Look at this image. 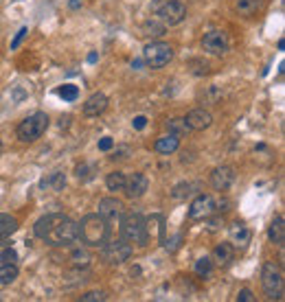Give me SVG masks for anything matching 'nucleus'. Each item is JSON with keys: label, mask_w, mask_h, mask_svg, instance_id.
<instances>
[{"label": "nucleus", "mask_w": 285, "mask_h": 302, "mask_svg": "<svg viewBox=\"0 0 285 302\" xmlns=\"http://www.w3.org/2000/svg\"><path fill=\"white\" fill-rule=\"evenodd\" d=\"M37 239H42L44 243L55 245V248H68L79 239L77 232V223L70 217L59 215V212H51L46 217H40L33 226Z\"/></svg>", "instance_id": "obj_1"}, {"label": "nucleus", "mask_w": 285, "mask_h": 302, "mask_svg": "<svg viewBox=\"0 0 285 302\" xmlns=\"http://www.w3.org/2000/svg\"><path fill=\"white\" fill-rule=\"evenodd\" d=\"M77 232L86 245L99 248L108 239V221L101 215H86L81 223H77Z\"/></svg>", "instance_id": "obj_2"}, {"label": "nucleus", "mask_w": 285, "mask_h": 302, "mask_svg": "<svg viewBox=\"0 0 285 302\" xmlns=\"http://www.w3.org/2000/svg\"><path fill=\"white\" fill-rule=\"evenodd\" d=\"M121 234L128 243H139L145 245L147 237H149V228H147V221L142 219L141 212H130V215L123 217L121 221Z\"/></svg>", "instance_id": "obj_3"}, {"label": "nucleus", "mask_w": 285, "mask_h": 302, "mask_svg": "<svg viewBox=\"0 0 285 302\" xmlns=\"http://www.w3.org/2000/svg\"><path fill=\"white\" fill-rule=\"evenodd\" d=\"M48 127V116L46 112H35L31 116H26L22 123L18 125L15 134L22 142H35L37 138H42V134L46 131Z\"/></svg>", "instance_id": "obj_4"}, {"label": "nucleus", "mask_w": 285, "mask_h": 302, "mask_svg": "<svg viewBox=\"0 0 285 302\" xmlns=\"http://www.w3.org/2000/svg\"><path fill=\"white\" fill-rule=\"evenodd\" d=\"M261 285L263 292L270 300H283V272L279 265L268 261L261 270Z\"/></svg>", "instance_id": "obj_5"}, {"label": "nucleus", "mask_w": 285, "mask_h": 302, "mask_svg": "<svg viewBox=\"0 0 285 302\" xmlns=\"http://www.w3.org/2000/svg\"><path fill=\"white\" fill-rule=\"evenodd\" d=\"M153 11L164 26H175L186 18V7L180 0H156Z\"/></svg>", "instance_id": "obj_6"}, {"label": "nucleus", "mask_w": 285, "mask_h": 302, "mask_svg": "<svg viewBox=\"0 0 285 302\" xmlns=\"http://www.w3.org/2000/svg\"><path fill=\"white\" fill-rule=\"evenodd\" d=\"M173 59V48L164 42H149L142 48V62L149 68H164Z\"/></svg>", "instance_id": "obj_7"}, {"label": "nucleus", "mask_w": 285, "mask_h": 302, "mask_svg": "<svg viewBox=\"0 0 285 302\" xmlns=\"http://www.w3.org/2000/svg\"><path fill=\"white\" fill-rule=\"evenodd\" d=\"M230 46L228 42V35L226 31H219V29H213L202 35V48L208 53V55H215V57H222V55H226Z\"/></svg>", "instance_id": "obj_8"}, {"label": "nucleus", "mask_w": 285, "mask_h": 302, "mask_svg": "<svg viewBox=\"0 0 285 302\" xmlns=\"http://www.w3.org/2000/svg\"><path fill=\"white\" fill-rule=\"evenodd\" d=\"M217 212V204L213 200V195H197L189 206V219L193 221H202V219H208Z\"/></svg>", "instance_id": "obj_9"}, {"label": "nucleus", "mask_w": 285, "mask_h": 302, "mask_svg": "<svg viewBox=\"0 0 285 302\" xmlns=\"http://www.w3.org/2000/svg\"><path fill=\"white\" fill-rule=\"evenodd\" d=\"M132 256V245L128 241H112V243L106 245V250H103V259H106L110 265H121V263H125Z\"/></svg>", "instance_id": "obj_10"}, {"label": "nucleus", "mask_w": 285, "mask_h": 302, "mask_svg": "<svg viewBox=\"0 0 285 302\" xmlns=\"http://www.w3.org/2000/svg\"><path fill=\"white\" fill-rule=\"evenodd\" d=\"M235 169L233 167H228V164H222V167H217V169H213V173H211V186L215 191H228L230 186H233L235 182Z\"/></svg>", "instance_id": "obj_11"}, {"label": "nucleus", "mask_w": 285, "mask_h": 302, "mask_svg": "<svg viewBox=\"0 0 285 302\" xmlns=\"http://www.w3.org/2000/svg\"><path fill=\"white\" fill-rule=\"evenodd\" d=\"M123 201L117 200V197H106V200L99 201V215L106 219L108 223H114L123 217Z\"/></svg>", "instance_id": "obj_12"}, {"label": "nucleus", "mask_w": 285, "mask_h": 302, "mask_svg": "<svg viewBox=\"0 0 285 302\" xmlns=\"http://www.w3.org/2000/svg\"><path fill=\"white\" fill-rule=\"evenodd\" d=\"M149 189V180H147L145 173H134L130 180H125V193H128L130 200H141L142 195Z\"/></svg>", "instance_id": "obj_13"}, {"label": "nucleus", "mask_w": 285, "mask_h": 302, "mask_svg": "<svg viewBox=\"0 0 285 302\" xmlns=\"http://www.w3.org/2000/svg\"><path fill=\"white\" fill-rule=\"evenodd\" d=\"M184 120H186V125H189V129H193V131H204V129H208L213 125L211 112H206L204 107L191 109V112L184 116Z\"/></svg>", "instance_id": "obj_14"}, {"label": "nucleus", "mask_w": 285, "mask_h": 302, "mask_svg": "<svg viewBox=\"0 0 285 302\" xmlns=\"http://www.w3.org/2000/svg\"><path fill=\"white\" fill-rule=\"evenodd\" d=\"M106 107H108V97L103 92H95V95H90L86 99L84 114L86 116H99V114L106 112Z\"/></svg>", "instance_id": "obj_15"}, {"label": "nucleus", "mask_w": 285, "mask_h": 302, "mask_svg": "<svg viewBox=\"0 0 285 302\" xmlns=\"http://www.w3.org/2000/svg\"><path fill=\"white\" fill-rule=\"evenodd\" d=\"M178 147H180V136H175V134H164L153 142V149H156V153H160V156H171V153L178 151Z\"/></svg>", "instance_id": "obj_16"}, {"label": "nucleus", "mask_w": 285, "mask_h": 302, "mask_svg": "<svg viewBox=\"0 0 285 302\" xmlns=\"http://www.w3.org/2000/svg\"><path fill=\"white\" fill-rule=\"evenodd\" d=\"M268 0H237V4H235V9H237L239 15H244V18H252V15L261 13L263 7H266Z\"/></svg>", "instance_id": "obj_17"}, {"label": "nucleus", "mask_w": 285, "mask_h": 302, "mask_svg": "<svg viewBox=\"0 0 285 302\" xmlns=\"http://www.w3.org/2000/svg\"><path fill=\"white\" fill-rule=\"evenodd\" d=\"M268 239H270L274 245H283V241H285V219H283V215H277L270 221Z\"/></svg>", "instance_id": "obj_18"}, {"label": "nucleus", "mask_w": 285, "mask_h": 302, "mask_svg": "<svg viewBox=\"0 0 285 302\" xmlns=\"http://www.w3.org/2000/svg\"><path fill=\"white\" fill-rule=\"evenodd\" d=\"M228 234H230V243L233 245H246L250 241V230L244 221H235L233 226H230Z\"/></svg>", "instance_id": "obj_19"}, {"label": "nucleus", "mask_w": 285, "mask_h": 302, "mask_svg": "<svg viewBox=\"0 0 285 302\" xmlns=\"http://www.w3.org/2000/svg\"><path fill=\"white\" fill-rule=\"evenodd\" d=\"M15 230H18V219L7 212H0V243H4Z\"/></svg>", "instance_id": "obj_20"}, {"label": "nucleus", "mask_w": 285, "mask_h": 302, "mask_svg": "<svg viewBox=\"0 0 285 302\" xmlns=\"http://www.w3.org/2000/svg\"><path fill=\"white\" fill-rule=\"evenodd\" d=\"M235 256V250H233V243H219L215 250H213V261L217 263V265L226 267L230 261H233Z\"/></svg>", "instance_id": "obj_21"}, {"label": "nucleus", "mask_w": 285, "mask_h": 302, "mask_svg": "<svg viewBox=\"0 0 285 302\" xmlns=\"http://www.w3.org/2000/svg\"><path fill=\"white\" fill-rule=\"evenodd\" d=\"M15 278H18L15 263H2V267H0V285H11Z\"/></svg>", "instance_id": "obj_22"}, {"label": "nucleus", "mask_w": 285, "mask_h": 302, "mask_svg": "<svg viewBox=\"0 0 285 302\" xmlns=\"http://www.w3.org/2000/svg\"><path fill=\"white\" fill-rule=\"evenodd\" d=\"M125 173H121V171H112V173H108V178H106V186H108V191H123L125 189Z\"/></svg>", "instance_id": "obj_23"}, {"label": "nucleus", "mask_w": 285, "mask_h": 302, "mask_svg": "<svg viewBox=\"0 0 285 302\" xmlns=\"http://www.w3.org/2000/svg\"><path fill=\"white\" fill-rule=\"evenodd\" d=\"M164 127H167L169 134H175V136H184L186 131H191L184 118H169L167 123H164Z\"/></svg>", "instance_id": "obj_24"}, {"label": "nucleus", "mask_w": 285, "mask_h": 302, "mask_svg": "<svg viewBox=\"0 0 285 302\" xmlns=\"http://www.w3.org/2000/svg\"><path fill=\"white\" fill-rule=\"evenodd\" d=\"M70 261H73L77 267H88L90 261H92V256L86 248H75L73 252H70Z\"/></svg>", "instance_id": "obj_25"}, {"label": "nucleus", "mask_w": 285, "mask_h": 302, "mask_svg": "<svg viewBox=\"0 0 285 302\" xmlns=\"http://www.w3.org/2000/svg\"><path fill=\"white\" fill-rule=\"evenodd\" d=\"M57 97H62L66 103H73V101H77V97H79V88L73 84H64L57 88Z\"/></svg>", "instance_id": "obj_26"}, {"label": "nucleus", "mask_w": 285, "mask_h": 302, "mask_svg": "<svg viewBox=\"0 0 285 302\" xmlns=\"http://www.w3.org/2000/svg\"><path fill=\"white\" fill-rule=\"evenodd\" d=\"M195 274L200 278H208L213 274V259H208V256H202V259L195 261Z\"/></svg>", "instance_id": "obj_27"}, {"label": "nucleus", "mask_w": 285, "mask_h": 302, "mask_svg": "<svg viewBox=\"0 0 285 302\" xmlns=\"http://www.w3.org/2000/svg\"><path fill=\"white\" fill-rule=\"evenodd\" d=\"M142 33L149 37H160V35H164V24L162 22H156V20H147L145 24H142Z\"/></svg>", "instance_id": "obj_28"}, {"label": "nucleus", "mask_w": 285, "mask_h": 302, "mask_svg": "<svg viewBox=\"0 0 285 302\" xmlns=\"http://www.w3.org/2000/svg\"><path fill=\"white\" fill-rule=\"evenodd\" d=\"M191 191H193V186H191L189 182H182V184L173 186L171 197H173V200H184V197H189V195H191Z\"/></svg>", "instance_id": "obj_29"}, {"label": "nucleus", "mask_w": 285, "mask_h": 302, "mask_svg": "<svg viewBox=\"0 0 285 302\" xmlns=\"http://www.w3.org/2000/svg\"><path fill=\"white\" fill-rule=\"evenodd\" d=\"M46 184H51V186H53V191H62V189H64V184H66L64 173H53L51 178L46 180Z\"/></svg>", "instance_id": "obj_30"}, {"label": "nucleus", "mask_w": 285, "mask_h": 302, "mask_svg": "<svg viewBox=\"0 0 285 302\" xmlns=\"http://www.w3.org/2000/svg\"><path fill=\"white\" fill-rule=\"evenodd\" d=\"M0 261L2 263H15L18 261V252H15L13 248H4L2 252H0Z\"/></svg>", "instance_id": "obj_31"}, {"label": "nucleus", "mask_w": 285, "mask_h": 302, "mask_svg": "<svg viewBox=\"0 0 285 302\" xmlns=\"http://www.w3.org/2000/svg\"><path fill=\"white\" fill-rule=\"evenodd\" d=\"M106 300V294L103 292H88L81 296V302H103Z\"/></svg>", "instance_id": "obj_32"}, {"label": "nucleus", "mask_w": 285, "mask_h": 302, "mask_svg": "<svg viewBox=\"0 0 285 302\" xmlns=\"http://www.w3.org/2000/svg\"><path fill=\"white\" fill-rule=\"evenodd\" d=\"M90 171H95L92 164H81V167H77V178H79V180H90L92 178Z\"/></svg>", "instance_id": "obj_33"}, {"label": "nucleus", "mask_w": 285, "mask_h": 302, "mask_svg": "<svg viewBox=\"0 0 285 302\" xmlns=\"http://www.w3.org/2000/svg\"><path fill=\"white\" fill-rule=\"evenodd\" d=\"M26 33H29V29H26V26H22V29H20L18 33H15V37H13V40H11V51H15V48L20 46L22 40H24V37H26Z\"/></svg>", "instance_id": "obj_34"}, {"label": "nucleus", "mask_w": 285, "mask_h": 302, "mask_svg": "<svg viewBox=\"0 0 285 302\" xmlns=\"http://www.w3.org/2000/svg\"><path fill=\"white\" fill-rule=\"evenodd\" d=\"M114 147V140L110 138V136H103L101 140H99V151H110Z\"/></svg>", "instance_id": "obj_35"}, {"label": "nucleus", "mask_w": 285, "mask_h": 302, "mask_svg": "<svg viewBox=\"0 0 285 302\" xmlns=\"http://www.w3.org/2000/svg\"><path fill=\"white\" fill-rule=\"evenodd\" d=\"M237 300L239 302H252V300H255V296H252L250 289H241L239 296H237Z\"/></svg>", "instance_id": "obj_36"}, {"label": "nucleus", "mask_w": 285, "mask_h": 302, "mask_svg": "<svg viewBox=\"0 0 285 302\" xmlns=\"http://www.w3.org/2000/svg\"><path fill=\"white\" fill-rule=\"evenodd\" d=\"M132 125H134V129H145L147 118H145V116H136L134 120H132Z\"/></svg>", "instance_id": "obj_37"}, {"label": "nucleus", "mask_w": 285, "mask_h": 302, "mask_svg": "<svg viewBox=\"0 0 285 302\" xmlns=\"http://www.w3.org/2000/svg\"><path fill=\"white\" fill-rule=\"evenodd\" d=\"M128 151H130V147H123V149L114 151V156H110V158H112V160H117V158H119V160H123V158H128V156H125Z\"/></svg>", "instance_id": "obj_38"}, {"label": "nucleus", "mask_w": 285, "mask_h": 302, "mask_svg": "<svg viewBox=\"0 0 285 302\" xmlns=\"http://www.w3.org/2000/svg\"><path fill=\"white\" fill-rule=\"evenodd\" d=\"M142 64H145V62H142V59H134V62H132V68H141Z\"/></svg>", "instance_id": "obj_39"}, {"label": "nucleus", "mask_w": 285, "mask_h": 302, "mask_svg": "<svg viewBox=\"0 0 285 302\" xmlns=\"http://www.w3.org/2000/svg\"><path fill=\"white\" fill-rule=\"evenodd\" d=\"M88 62L95 64V62H97V53H90V55H88Z\"/></svg>", "instance_id": "obj_40"}, {"label": "nucleus", "mask_w": 285, "mask_h": 302, "mask_svg": "<svg viewBox=\"0 0 285 302\" xmlns=\"http://www.w3.org/2000/svg\"><path fill=\"white\" fill-rule=\"evenodd\" d=\"M70 9H79V0H70Z\"/></svg>", "instance_id": "obj_41"}, {"label": "nucleus", "mask_w": 285, "mask_h": 302, "mask_svg": "<svg viewBox=\"0 0 285 302\" xmlns=\"http://www.w3.org/2000/svg\"><path fill=\"white\" fill-rule=\"evenodd\" d=\"M0 147H2V142H0Z\"/></svg>", "instance_id": "obj_42"}]
</instances>
